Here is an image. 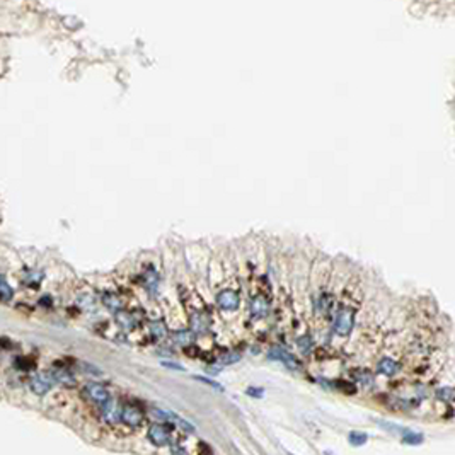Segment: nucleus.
Returning a JSON list of instances; mask_svg holds the SVG:
<instances>
[{"label":"nucleus","instance_id":"f257e3e1","mask_svg":"<svg viewBox=\"0 0 455 455\" xmlns=\"http://www.w3.org/2000/svg\"><path fill=\"white\" fill-rule=\"evenodd\" d=\"M354 328V309L343 305L334 319V332L338 336H348Z\"/></svg>","mask_w":455,"mask_h":455},{"label":"nucleus","instance_id":"f03ea898","mask_svg":"<svg viewBox=\"0 0 455 455\" xmlns=\"http://www.w3.org/2000/svg\"><path fill=\"white\" fill-rule=\"evenodd\" d=\"M53 384H55V380H53L51 374H48V372H39V374L33 375L29 380V387L36 396H45L46 392L51 390Z\"/></svg>","mask_w":455,"mask_h":455},{"label":"nucleus","instance_id":"7ed1b4c3","mask_svg":"<svg viewBox=\"0 0 455 455\" xmlns=\"http://www.w3.org/2000/svg\"><path fill=\"white\" fill-rule=\"evenodd\" d=\"M239 302H241V299H239V293L235 292V290H232V288H224V290H220V292L217 293V303H218V307H220L222 310L234 312V310H237Z\"/></svg>","mask_w":455,"mask_h":455},{"label":"nucleus","instance_id":"20e7f679","mask_svg":"<svg viewBox=\"0 0 455 455\" xmlns=\"http://www.w3.org/2000/svg\"><path fill=\"white\" fill-rule=\"evenodd\" d=\"M268 358L270 360H277V361H281V363H285L286 367L290 368V370H300V361L297 360L295 356H293L290 351H286L285 348H281V346H273L270 351H268Z\"/></svg>","mask_w":455,"mask_h":455},{"label":"nucleus","instance_id":"39448f33","mask_svg":"<svg viewBox=\"0 0 455 455\" xmlns=\"http://www.w3.org/2000/svg\"><path fill=\"white\" fill-rule=\"evenodd\" d=\"M121 421L131 428H138L143 421V413L137 404H125L121 407Z\"/></svg>","mask_w":455,"mask_h":455},{"label":"nucleus","instance_id":"423d86ee","mask_svg":"<svg viewBox=\"0 0 455 455\" xmlns=\"http://www.w3.org/2000/svg\"><path fill=\"white\" fill-rule=\"evenodd\" d=\"M84 392H85V396L92 401V403L99 404V406H102V404L111 399L109 390H107L102 384H98V382H91V384H87L84 389Z\"/></svg>","mask_w":455,"mask_h":455},{"label":"nucleus","instance_id":"0eeeda50","mask_svg":"<svg viewBox=\"0 0 455 455\" xmlns=\"http://www.w3.org/2000/svg\"><path fill=\"white\" fill-rule=\"evenodd\" d=\"M249 312L254 319H263L270 312V300L263 293H257L249 302Z\"/></svg>","mask_w":455,"mask_h":455},{"label":"nucleus","instance_id":"6e6552de","mask_svg":"<svg viewBox=\"0 0 455 455\" xmlns=\"http://www.w3.org/2000/svg\"><path fill=\"white\" fill-rule=\"evenodd\" d=\"M149 440L153 445L164 447V445H169L171 435H169V431H167L166 426L160 425V423H155V425H152L149 428Z\"/></svg>","mask_w":455,"mask_h":455},{"label":"nucleus","instance_id":"1a4fd4ad","mask_svg":"<svg viewBox=\"0 0 455 455\" xmlns=\"http://www.w3.org/2000/svg\"><path fill=\"white\" fill-rule=\"evenodd\" d=\"M102 418L109 425H116L121 421V406L118 404V401L109 399L107 403L102 404Z\"/></svg>","mask_w":455,"mask_h":455},{"label":"nucleus","instance_id":"9d476101","mask_svg":"<svg viewBox=\"0 0 455 455\" xmlns=\"http://www.w3.org/2000/svg\"><path fill=\"white\" fill-rule=\"evenodd\" d=\"M334 305V297L329 292H321L314 300V310L319 315H328Z\"/></svg>","mask_w":455,"mask_h":455},{"label":"nucleus","instance_id":"9b49d317","mask_svg":"<svg viewBox=\"0 0 455 455\" xmlns=\"http://www.w3.org/2000/svg\"><path fill=\"white\" fill-rule=\"evenodd\" d=\"M210 319L205 312H195L191 315V331L195 334H202V332L208 331Z\"/></svg>","mask_w":455,"mask_h":455},{"label":"nucleus","instance_id":"f8f14e48","mask_svg":"<svg viewBox=\"0 0 455 455\" xmlns=\"http://www.w3.org/2000/svg\"><path fill=\"white\" fill-rule=\"evenodd\" d=\"M399 368H401V365L397 363L396 360L389 358V356L382 358V360L377 363V372H379V374H382V375H387V377H392V375H396L397 372H399Z\"/></svg>","mask_w":455,"mask_h":455},{"label":"nucleus","instance_id":"ddd939ff","mask_svg":"<svg viewBox=\"0 0 455 455\" xmlns=\"http://www.w3.org/2000/svg\"><path fill=\"white\" fill-rule=\"evenodd\" d=\"M116 322L121 326L123 329L130 331V329H135L138 324V319L135 317V314L126 312V310H118L116 312Z\"/></svg>","mask_w":455,"mask_h":455},{"label":"nucleus","instance_id":"4468645a","mask_svg":"<svg viewBox=\"0 0 455 455\" xmlns=\"http://www.w3.org/2000/svg\"><path fill=\"white\" fill-rule=\"evenodd\" d=\"M173 341L179 346H189L195 343V332L191 329H177L173 332Z\"/></svg>","mask_w":455,"mask_h":455},{"label":"nucleus","instance_id":"2eb2a0df","mask_svg":"<svg viewBox=\"0 0 455 455\" xmlns=\"http://www.w3.org/2000/svg\"><path fill=\"white\" fill-rule=\"evenodd\" d=\"M51 377L55 382L63 384V385H74L75 384V377L70 374L69 370H65V368H56V370L51 374Z\"/></svg>","mask_w":455,"mask_h":455},{"label":"nucleus","instance_id":"dca6fc26","mask_svg":"<svg viewBox=\"0 0 455 455\" xmlns=\"http://www.w3.org/2000/svg\"><path fill=\"white\" fill-rule=\"evenodd\" d=\"M149 329L153 339H164L167 336V326L164 321H152L149 324Z\"/></svg>","mask_w":455,"mask_h":455},{"label":"nucleus","instance_id":"f3484780","mask_svg":"<svg viewBox=\"0 0 455 455\" xmlns=\"http://www.w3.org/2000/svg\"><path fill=\"white\" fill-rule=\"evenodd\" d=\"M102 303H104L107 309L113 310V312H118V310H121V307H123V300H121L116 293H111V292L102 295Z\"/></svg>","mask_w":455,"mask_h":455},{"label":"nucleus","instance_id":"a211bd4d","mask_svg":"<svg viewBox=\"0 0 455 455\" xmlns=\"http://www.w3.org/2000/svg\"><path fill=\"white\" fill-rule=\"evenodd\" d=\"M297 345H299V350H300V353H302V354H310V353H312V350H314V341H312V338H310L309 334L300 336V338L297 339Z\"/></svg>","mask_w":455,"mask_h":455},{"label":"nucleus","instance_id":"6ab92c4d","mask_svg":"<svg viewBox=\"0 0 455 455\" xmlns=\"http://www.w3.org/2000/svg\"><path fill=\"white\" fill-rule=\"evenodd\" d=\"M143 281H145V286L150 290L157 288V283H159V277H157V271L153 270V268H150V270H147L145 273H143Z\"/></svg>","mask_w":455,"mask_h":455},{"label":"nucleus","instance_id":"aec40b11","mask_svg":"<svg viewBox=\"0 0 455 455\" xmlns=\"http://www.w3.org/2000/svg\"><path fill=\"white\" fill-rule=\"evenodd\" d=\"M353 377L356 379V382L361 385H370L372 382H374V375H372L368 370H354Z\"/></svg>","mask_w":455,"mask_h":455},{"label":"nucleus","instance_id":"412c9836","mask_svg":"<svg viewBox=\"0 0 455 455\" xmlns=\"http://www.w3.org/2000/svg\"><path fill=\"white\" fill-rule=\"evenodd\" d=\"M403 442L407 443V445H420V443H423V435L404 430L403 431Z\"/></svg>","mask_w":455,"mask_h":455},{"label":"nucleus","instance_id":"4be33fe9","mask_svg":"<svg viewBox=\"0 0 455 455\" xmlns=\"http://www.w3.org/2000/svg\"><path fill=\"white\" fill-rule=\"evenodd\" d=\"M348 440H350L351 445L358 447V445H363V443L367 442L368 435H367V433H363V431H351L350 435H348Z\"/></svg>","mask_w":455,"mask_h":455},{"label":"nucleus","instance_id":"5701e85b","mask_svg":"<svg viewBox=\"0 0 455 455\" xmlns=\"http://www.w3.org/2000/svg\"><path fill=\"white\" fill-rule=\"evenodd\" d=\"M152 414H153V418H157V420H160V421H179V418L176 416L174 413H171V411L153 409Z\"/></svg>","mask_w":455,"mask_h":455},{"label":"nucleus","instance_id":"b1692460","mask_svg":"<svg viewBox=\"0 0 455 455\" xmlns=\"http://www.w3.org/2000/svg\"><path fill=\"white\" fill-rule=\"evenodd\" d=\"M241 360V354L237 353V351H228V353H224L220 356V365H232L235 363V361Z\"/></svg>","mask_w":455,"mask_h":455},{"label":"nucleus","instance_id":"393cba45","mask_svg":"<svg viewBox=\"0 0 455 455\" xmlns=\"http://www.w3.org/2000/svg\"><path fill=\"white\" fill-rule=\"evenodd\" d=\"M436 396H438V399L450 403V401L454 399V389L452 387H442V389L436 390Z\"/></svg>","mask_w":455,"mask_h":455},{"label":"nucleus","instance_id":"a878e982","mask_svg":"<svg viewBox=\"0 0 455 455\" xmlns=\"http://www.w3.org/2000/svg\"><path fill=\"white\" fill-rule=\"evenodd\" d=\"M0 299H2V300H10V299H12V290H10V286L7 285L3 278H0Z\"/></svg>","mask_w":455,"mask_h":455},{"label":"nucleus","instance_id":"bb28decb","mask_svg":"<svg viewBox=\"0 0 455 455\" xmlns=\"http://www.w3.org/2000/svg\"><path fill=\"white\" fill-rule=\"evenodd\" d=\"M195 379H196V380H200V382H203V384H206V385H210V387H213V389H217V390H220V392H222V390H224V387H222L220 384H217V382H215V380H211V379H206V377H202V375H198V377H196V375H195Z\"/></svg>","mask_w":455,"mask_h":455},{"label":"nucleus","instance_id":"cd10ccee","mask_svg":"<svg viewBox=\"0 0 455 455\" xmlns=\"http://www.w3.org/2000/svg\"><path fill=\"white\" fill-rule=\"evenodd\" d=\"M249 396H254V397H261L263 396V389H254V387H251V389L246 390Z\"/></svg>","mask_w":455,"mask_h":455},{"label":"nucleus","instance_id":"c85d7f7f","mask_svg":"<svg viewBox=\"0 0 455 455\" xmlns=\"http://www.w3.org/2000/svg\"><path fill=\"white\" fill-rule=\"evenodd\" d=\"M164 367L167 368H173V370H182V367L179 363H174V361H162Z\"/></svg>","mask_w":455,"mask_h":455}]
</instances>
